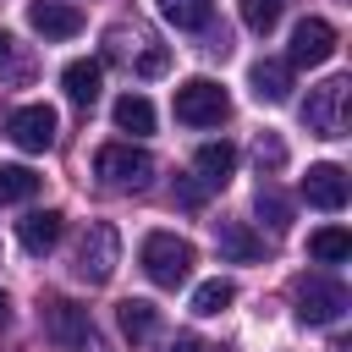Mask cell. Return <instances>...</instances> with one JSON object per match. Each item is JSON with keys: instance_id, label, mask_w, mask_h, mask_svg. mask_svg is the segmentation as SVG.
<instances>
[{"instance_id": "obj_9", "label": "cell", "mask_w": 352, "mask_h": 352, "mask_svg": "<svg viewBox=\"0 0 352 352\" xmlns=\"http://www.w3.org/2000/svg\"><path fill=\"white\" fill-rule=\"evenodd\" d=\"M336 55V28L324 22V16H302L297 28H292V55H286V66H324Z\"/></svg>"}, {"instance_id": "obj_27", "label": "cell", "mask_w": 352, "mask_h": 352, "mask_svg": "<svg viewBox=\"0 0 352 352\" xmlns=\"http://www.w3.org/2000/svg\"><path fill=\"white\" fill-rule=\"evenodd\" d=\"M176 198H182L187 209H198V204H204V182H187V176H176Z\"/></svg>"}, {"instance_id": "obj_1", "label": "cell", "mask_w": 352, "mask_h": 352, "mask_svg": "<svg viewBox=\"0 0 352 352\" xmlns=\"http://www.w3.org/2000/svg\"><path fill=\"white\" fill-rule=\"evenodd\" d=\"M138 264H143V275H148L154 286L176 292V286L192 275V242L176 236V231H148L143 248H138Z\"/></svg>"}, {"instance_id": "obj_7", "label": "cell", "mask_w": 352, "mask_h": 352, "mask_svg": "<svg viewBox=\"0 0 352 352\" xmlns=\"http://www.w3.org/2000/svg\"><path fill=\"white\" fill-rule=\"evenodd\" d=\"M38 319H44V336H50L55 346H66V352H94L88 308H77V302H66V297H50V302L38 308Z\"/></svg>"}, {"instance_id": "obj_29", "label": "cell", "mask_w": 352, "mask_h": 352, "mask_svg": "<svg viewBox=\"0 0 352 352\" xmlns=\"http://www.w3.org/2000/svg\"><path fill=\"white\" fill-rule=\"evenodd\" d=\"M6 319H11V297L0 292V324H6Z\"/></svg>"}, {"instance_id": "obj_16", "label": "cell", "mask_w": 352, "mask_h": 352, "mask_svg": "<svg viewBox=\"0 0 352 352\" xmlns=\"http://www.w3.org/2000/svg\"><path fill=\"white\" fill-rule=\"evenodd\" d=\"M231 170H236V148H231L226 138H220V143H204V148L192 154V176H198L204 187H226Z\"/></svg>"}, {"instance_id": "obj_11", "label": "cell", "mask_w": 352, "mask_h": 352, "mask_svg": "<svg viewBox=\"0 0 352 352\" xmlns=\"http://www.w3.org/2000/svg\"><path fill=\"white\" fill-rule=\"evenodd\" d=\"M28 28L38 38H77L82 33V11L66 6V0H33L28 6Z\"/></svg>"}, {"instance_id": "obj_6", "label": "cell", "mask_w": 352, "mask_h": 352, "mask_svg": "<svg viewBox=\"0 0 352 352\" xmlns=\"http://www.w3.org/2000/svg\"><path fill=\"white\" fill-rule=\"evenodd\" d=\"M292 297H297V319L302 324H336L346 314V286L330 280V275H297Z\"/></svg>"}, {"instance_id": "obj_17", "label": "cell", "mask_w": 352, "mask_h": 352, "mask_svg": "<svg viewBox=\"0 0 352 352\" xmlns=\"http://www.w3.org/2000/svg\"><path fill=\"white\" fill-rule=\"evenodd\" d=\"M99 82H104L99 60H72V66L60 72V88H66V99H72L77 110H94V99H99Z\"/></svg>"}, {"instance_id": "obj_22", "label": "cell", "mask_w": 352, "mask_h": 352, "mask_svg": "<svg viewBox=\"0 0 352 352\" xmlns=\"http://www.w3.org/2000/svg\"><path fill=\"white\" fill-rule=\"evenodd\" d=\"M231 302H236V286H231V280H220V275H214V280H204V286L192 292V314H198V319H214V314H226Z\"/></svg>"}, {"instance_id": "obj_21", "label": "cell", "mask_w": 352, "mask_h": 352, "mask_svg": "<svg viewBox=\"0 0 352 352\" xmlns=\"http://www.w3.org/2000/svg\"><path fill=\"white\" fill-rule=\"evenodd\" d=\"M116 126L132 132V138L154 132V104H148L143 94H121V99H116Z\"/></svg>"}, {"instance_id": "obj_30", "label": "cell", "mask_w": 352, "mask_h": 352, "mask_svg": "<svg viewBox=\"0 0 352 352\" xmlns=\"http://www.w3.org/2000/svg\"><path fill=\"white\" fill-rule=\"evenodd\" d=\"M6 50H11V33H6V28H0V60H6Z\"/></svg>"}, {"instance_id": "obj_8", "label": "cell", "mask_w": 352, "mask_h": 352, "mask_svg": "<svg viewBox=\"0 0 352 352\" xmlns=\"http://www.w3.org/2000/svg\"><path fill=\"white\" fill-rule=\"evenodd\" d=\"M6 132H11L16 148L44 154V148H55V138H60V116H55L50 104H22V110L6 116Z\"/></svg>"}, {"instance_id": "obj_20", "label": "cell", "mask_w": 352, "mask_h": 352, "mask_svg": "<svg viewBox=\"0 0 352 352\" xmlns=\"http://www.w3.org/2000/svg\"><path fill=\"white\" fill-rule=\"evenodd\" d=\"M308 258H319V264H341V258H352V231H341V226H319V231L308 236Z\"/></svg>"}, {"instance_id": "obj_19", "label": "cell", "mask_w": 352, "mask_h": 352, "mask_svg": "<svg viewBox=\"0 0 352 352\" xmlns=\"http://www.w3.org/2000/svg\"><path fill=\"white\" fill-rule=\"evenodd\" d=\"M116 319H121V336H126V341H148V336L160 330V308H154V302H143V297L116 302Z\"/></svg>"}, {"instance_id": "obj_18", "label": "cell", "mask_w": 352, "mask_h": 352, "mask_svg": "<svg viewBox=\"0 0 352 352\" xmlns=\"http://www.w3.org/2000/svg\"><path fill=\"white\" fill-rule=\"evenodd\" d=\"M154 6L176 33H204L209 16H214V0H154Z\"/></svg>"}, {"instance_id": "obj_24", "label": "cell", "mask_w": 352, "mask_h": 352, "mask_svg": "<svg viewBox=\"0 0 352 352\" xmlns=\"http://www.w3.org/2000/svg\"><path fill=\"white\" fill-rule=\"evenodd\" d=\"M236 11H242V22H248L253 33H270V28L280 22L286 0H236Z\"/></svg>"}, {"instance_id": "obj_28", "label": "cell", "mask_w": 352, "mask_h": 352, "mask_svg": "<svg viewBox=\"0 0 352 352\" xmlns=\"http://www.w3.org/2000/svg\"><path fill=\"white\" fill-rule=\"evenodd\" d=\"M170 352H214V346H209L204 336H176V341H170Z\"/></svg>"}, {"instance_id": "obj_25", "label": "cell", "mask_w": 352, "mask_h": 352, "mask_svg": "<svg viewBox=\"0 0 352 352\" xmlns=\"http://www.w3.org/2000/svg\"><path fill=\"white\" fill-rule=\"evenodd\" d=\"M253 204H258V214L270 220V231H286V226H292V204H286V198H280L270 182L258 187V198H253Z\"/></svg>"}, {"instance_id": "obj_13", "label": "cell", "mask_w": 352, "mask_h": 352, "mask_svg": "<svg viewBox=\"0 0 352 352\" xmlns=\"http://www.w3.org/2000/svg\"><path fill=\"white\" fill-rule=\"evenodd\" d=\"M214 248H220V258H231V264H258V258H264V236L248 231L242 220H220V226H214Z\"/></svg>"}, {"instance_id": "obj_2", "label": "cell", "mask_w": 352, "mask_h": 352, "mask_svg": "<svg viewBox=\"0 0 352 352\" xmlns=\"http://www.w3.org/2000/svg\"><path fill=\"white\" fill-rule=\"evenodd\" d=\"M94 176L104 187H116V192H143L154 182V160L143 148H132V143H104L94 154Z\"/></svg>"}, {"instance_id": "obj_23", "label": "cell", "mask_w": 352, "mask_h": 352, "mask_svg": "<svg viewBox=\"0 0 352 352\" xmlns=\"http://www.w3.org/2000/svg\"><path fill=\"white\" fill-rule=\"evenodd\" d=\"M38 192V176L28 165H0V204H28Z\"/></svg>"}, {"instance_id": "obj_10", "label": "cell", "mask_w": 352, "mask_h": 352, "mask_svg": "<svg viewBox=\"0 0 352 352\" xmlns=\"http://www.w3.org/2000/svg\"><path fill=\"white\" fill-rule=\"evenodd\" d=\"M302 198L314 204V209H324V214H336V209H346V198H352V182H346V170L341 165H308V176H302Z\"/></svg>"}, {"instance_id": "obj_12", "label": "cell", "mask_w": 352, "mask_h": 352, "mask_svg": "<svg viewBox=\"0 0 352 352\" xmlns=\"http://www.w3.org/2000/svg\"><path fill=\"white\" fill-rule=\"evenodd\" d=\"M110 55L132 60L138 77H165V72H170V50H165V44H148L143 33H132V44H126V33L116 28V33H110Z\"/></svg>"}, {"instance_id": "obj_4", "label": "cell", "mask_w": 352, "mask_h": 352, "mask_svg": "<svg viewBox=\"0 0 352 352\" xmlns=\"http://www.w3.org/2000/svg\"><path fill=\"white\" fill-rule=\"evenodd\" d=\"M346 99H352V77H330V82L308 88V99H302V121H308V132H319V138H341V132H346Z\"/></svg>"}, {"instance_id": "obj_5", "label": "cell", "mask_w": 352, "mask_h": 352, "mask_svg": "<svg viewBox=\"0 0 352 352\" xmlns=\"http://www.w3.org/2000/svg\"><path fill=\"white\" fill-rule=\"evenodd\" d=\"M226 116H231V99H226V88L214 77H187L176 88V121H187V126H220Z\"/></svg>"}, {"instance_id": "obj_3", "label": "cell", "mask_w": 352, "mask_h": 352, "mask_svg": "<svg viewBox=\"0 0 352 352\" xmlns=\"http://www.w3.org/2000/svg\"><path fill=\"white\" fill-rule=\"evenodd\" d=\"M116 264H121V236H116L110 220H94V226L82 231V242H77L72 270H77V280H88V286H104V280L116 275Z\"/></svg>"}, {"instance_id": "obj_26", "label": "cell", "mask_w": 352, "mask_h": 352, "mask_svg": "<svg viewBox=\"0 0 352 352\" xmlns=\"http://www.w3.org/2000/svg\"><path fill=\"white\" fill-rule=\"evenodd\" d=\"M253 160H258V170H270V176H275V170L286 165V143H280L275 132H258V143H253Z\"/></svg>"}, {"instance_id": "obj_14", "label": "cell", "mask_w": 352, "mask_h": 352, "mask_svg": "<svg viewBox=\"0 0 352 352\" xmlns=\"http://www.w3.org/2000/svg\"><path fill=\"white\" fill-rule=\"evenodd\" d=\"M248 82H253V99L258 104H286L292 99V66L286 60H253Z\"/></svg>"}, {"instance_id": "obj_15", "label": "cell", "mask_w": 352, "mask_h": 352, "mask_svg": "<svg viewBox=\"0 0 352 352\" xmlns=\"http://www.w3.org/2000/svg\"><path fill=\"white\" fill-rule=\"evenodd\" d=\"M16 242H22L33 258H44V253L60 242V214H55V209H33V214H22V220H16Z\"/></svg>"}]
</instances>
